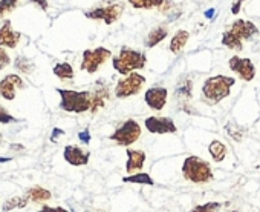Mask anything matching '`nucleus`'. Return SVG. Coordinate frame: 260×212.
Segmentation results:
<instances>
[{"label":"nucleus","instance_id":"f257e3e1","mask_svg":"<svg viewBox=\"0 0 260 212\" xmlns=\"http://www.w3.org/2000/svg\"><path fill=\"white\" fill-rule=\"evenodd\" d=\"M234 83H236V78L230 75L210 77L202 85V97L208 104H217L230 95Z\"/></svg>","mask_w":260,"mask_h":212},{"label":"nucleus","instance_id":"f03ea898","mask_svg":"<svg viewBox=\"0 0 260 212\" xmlns=\"http://www.w3.org/2000/svg\"><path fill=\"white\" fill-rule=\"evenodd\" d=\"M57 92L60 94V108L66 113H90L92 108V92L90 91H72V89H63L57 88Z\"/></svg>","mask_w":260,"mask_h":212},{"label":"nucleus","instance_id":"7ed1b4c3","mask_svg":"<svg viewBox=\"0 0 260 212\" xmlns=\"http://www.w3.org/2000/svg\"><path fill=\"white\" fill-rule=\"evenodd\" d=\"M146 63H147L146 54L132 48H121L119 54L112 57V66L121 75L137 72L138 69L146 68Z\"/></svg>","mask_w":260,"mask_h":212},{"label":"nucleus","instance_id":"20e7f679","mask_svg":"<svg viewBox=\"0 0 260 212\" xmlns=\"http://www.w3.org/2000/svg\"><path fill=\"white\" fill-rule=\"evenodd\" d=\"M182 175L194 184H207L213 180V169L208 162L198 155H190L182 163Z\"/></svg>","mask_w":260,"mask_h":212},{"label":"nucleus","instance_id":"39448f33","mask_svg":"<svg viewBox=\"0 0 260 212\" xmlns=\"http://www.w3.org/2000/svg\"><path fill=\"white\" fill-rule=\"evenodd\" d=\"M141 137V126L137 120L128 119L125 120L119 128L115 129L113 134L109 136V140L115 142L118 146H130L135 142H138V139Z\"/></svg>","mask_w":260,"mask_h":212},{"label":"nucleus","instance_id":"423d86ee","mask_svg":"<svg viewBox=\"0 0 260 212\" xmlns=\"http://www.w3.org/2000/svg\"><path fill=\"white\" fill-rule=\"evenodd\" d=\"M146 85V77L138 74V72H132L125 75L124 78H119L118 83L115 85V97L116 98H128L135 94H138Z\"/></svg>","mask_w":260,"mask_h":212},{"label":"nucleus","instance_id":"0eeeda50","mask_svg":"<svg viewBox=\"0 0 260 212\" xmlns=\"http://www.w3.org/2000/svg\"><path fill=\"white\" fill-rule=\"evenodd\" d=\"M112 57V52L107 48H95V49H86L83 52V60H81V71H86L89 74H95L100 66H103L109 59Z\"/></svg>","mask_w":260,"mask_h":212},{"label":"nucleus","instance_id":"6e6552de","mask_svg":"<svg viewBox=\"0 0 260 212\" xmlns=\"http://www.w3.org/2000/svg\"><path fill=\"white\" fill-rule=\"evenodd\" d=\"M124 4L116 2V4H110L107 7H98L93 8L90 11H86L84 16L90 20H103L106 25H112L116 20H119V17L124 13Z\"/></svg>","mask_w":260,"mask_h":212},{"label":"nucleus","instance_id":"1a4fd4ad","mask_svg":"<svg viewBox=\"0 0 260 212\" xmlns=\"http://www.w3.org/2000/svg\"><path fill=\"white\" fill-rule=\"evenodd\" d=\"M228 66L233 72H236L239 75V78H242L243 82H251L255 77V66L251 62V59L246 57H239V56H233L228 60Z\"/></svg>","mask_w":260,"mask_h":212},{"label":"nucleus","instance_id":"9d476101","mask_svg":"<svg viewBox=\"0 0 260 212\" xmlns=\"http://www.w3.org/2000/svg\"><path fill=\"white\" fill-rule=\"evenodd\" d=\"M146 128L149 132L152 134H176L178 128L173 122V119L170 117H156V116H150L149 119H146L144 122Z\"/></svg>","mask_w":260,"mask_h":212},{"label":"nucleus","instance_id":"9b49d317","mask_svg":"<svg viewBox=\"0 0 260 212\" xmlns=\"http://www.w3.org/2000/svg\"><path fill=\"white\" fill-rule=\"evenodd\" d=\"M167 97H169V91L162 86H153L149 88L144 94V101L153 111H162L166 108L167 103Z\"/></svg>","mask_w":260,"mask_h":212},{"label":"nucleus","instance_id":"f8f14e48","mask_svg":"<svg viewBox=\"0 0 260 212\" xmlns=\"http://www.w3.org/2000/svg\"><path fill=\"white\" fill-rule=\"evenodd\" d=\"M25 82L17 74H8L2 80H0V97L5 100H14L17 89H23Z\"/></svg>","mask_w":260,"mask_h":212},{"label":"nucleus","instance_id":"ddd939ff","mask_svg":"<svg viewBox=\"0 0 260 212\" xmlns=\"http://www.w3.org/2000/svg\"><path fill=\"white\" fill-rule=\"evenodd\" d=\"M22 39V34L19 31L13 30V23L10 19H5L0 23V46L14 49Z\"/></svg>","mask_w":260,"mask_h":212},{"label":"nucleus","instance_id":"4468645a","mask_svg":"<svg viewBox=\"0 0 260 212\" xmlns=\"http://www.w3.org/2000/svg\"><path fill=\"white\" fill-rule=\"evenodd\" d=\"M63 158L71 166H86L90 160V152L75 145H68L63 149Z\"/></svg>","mask_w":260,"mask_h":212},{"label":"nucleus","instance_id":"2eb2a0df","mask_svg":"<svg viewBox=\"0 0 260 212\" xmlns=\"http://www.w3.org/2000/svg\"><path fill=\"white\" fill-rule=\"evenodd\" d=\"M90 92H92V108H90V113L92 114H96L100 110L104 108L106 103L109 101V98H110V89H109V86L104 82L98 80L95 83L93 91H90Z\"/></svg>","mask_w":260,"mask_h":212},{"label":"nucleus","instance_id":"dca6fc26","mask_svg":"<svg viewBox=\"0 0 260 212\" xmlns=\"http://www.w3.org/2000/svg\"><path fill=\"white\" fill-rule=\"evenodd\" d=\"M127 154V162H125V172L127 175L137 174L143 169L144 163H146V152L141 149H130L127 148L125 151Z\"/></svg>","mask_w":260,"mask_h":212},{"label":"nucleus","instance_id":"f3484780","mask_svg":"<svg viewBox=\"0 0 260 212\" xmlns=\"http://www.w3.org/2000/svg\"><path fill=\"white\" fill-rule=\"evenodd\" d=\"M228 31H231V33H233L237 39H240V40H249V39H252V37L258 33L257 26H255L252 22L243 20V19L236 20V22L230 26Z\"/></svg>","mask_w":260,"mask_h":212},{"label":"nucleus","instance_id":"a211bd4d","mask_svg":"<svg viewBox=\"0 0 260 212\" xmlns=\"http://www.w3.org/2000/svg\"><path fill=\"white\" fill-rule=\"evenodd\" d=\"M167 36H169L167 26H156V28H153V30L149 33V36L146 37L144 46H146V48H155V46L159 45Z\"/></svg>","mask_w":260,"mask_h":212},{"label":"nucleus","instance_id":"6ab92c4d","mask_svg":"<svg viewBox=\"0 0 260 212\" xmlns=\"http://www.w3.org/2000/svg\"><path fill=\"white\" fill-rule=\"evenodd\" d=\"M191 91H193V82H191L190 78H184V80L179 82V85H178V88H176V91H175V95H176V98L179 100V103L188 104V100H190L191 95H193Z\"/></svg>","mask_w":260,"mask_h":212},{"label":"nucleus","instance_id":"aec40b11","mask_svg":"<svg viewBox=\"0 0 260 212\" xmlns=\"http://www.w3.org/2000/svg\"><path fill=\"white\" fill-rule=\"evenodd\" d=\"M25 195H26V198L29 201H34V203H45V201H48V200L52 198L51 191L46 189V188H42V186H32V188H29L25 192Z\"/></svg>","mask_w":260,"mask_h":212},{"label":"nucleus","instance_id":"412c9836","mask_svg":"<svg viewBox=\"0 0 260 212\" xmlns=\"http://www.w3.org/2000/svg\"><path fill=\"white\" fill-rule=\"evenodd\" d=\"M188 39H190V33L188 31H185V30H179L173 37H172V42H170V46H169V49L173 52V54H181L182 52V49L185 48V45H187V42H188Z\"/></svg>","mask_w":260,"mask_h":212},{"label":"nucleus","instance_id":"4be33fe9","mask_svg":"<svg viewBox=\"0 0 260 212\" xmlns=\"http://www.w3.org/2000/svg\"><path fill=\"white\" fill-rule=\"evenodd\" d=\"M208 152L211 155V158L216 162V163H220L225 160L226 154H228V148L225 143H222L220 140H211L210 145H208Z\"/></svg>","mask_w":260,"mask_h":212},{"label":"nucleus","instance_id":"5701e85b","mask_svg":"<svg viewBox=\"0 0 260 212\" xmlns=\"http://www.w3.org/2000/svg\"><path fill=\"white\" fill-rule=\"evenodd\" d=\"M222 45L234 52H240L243 49V43L240 39H237L231 31H225L223 36H222Z\"/></svg>","mask_w":260,"mask_h":212},{"label":"nucleus","instance_id":"b1692460","mask_svg":"<svg viewBox=\"0 0 260 212\" xmlns=\"http://www.w3.org/2000/svg\"><path fill=\"white\" fill-rule=\"evenodd\" d=\"M122 181L124 183H135V184H147V186L155 184V180L152 178V175L146 174V172H137L132 175H125V177H122Z\"/></svg>","mask_w":260,"mask_h":212},{"label":"nucleus","instance_id":"393cba45","mask_svg":"<svg viewBox=\"0 0 260 212\" xmlns=\"http://www.w3.org/2000/svg\"><path fill=\"white\" fill-rule=\"evenodd\" d=\"M52 72L60 78V80H72L74 78V68L71 63L63 62V63H57L52 69Z\"/></svg>","mask_w":260,"mask_h":212},{"label":"nucleus","instance_id":"a878e982","mask_svg":"<svg viewBox=\"0 0 260 212\" xmlns=\"http://www.w3.org/2000/svg\"><path fill=\"white\" fill-rule=\"evenodd\" d=\"M29 203V200L26 198V195H19V197H13L10 200H7L2 206V212H10L13 209H23L26 207V204Z\"/></svg>","mask_w":260,"mask_h":212},{"label":"nucleus","instance_id":"bb28decb","mask_svg":"<svg viewBox=\"0 0 260 212\" xmlns=\"http://www.w3.org/2000/svg\"><path fill=\"white\" fill-rule=\"evenodd\" d=\"M128 4L137 10H153L161 8L166 0H128Z\"/></svg>","mask_w":260,"mask_h":212},{"label":"nucleus","instance_id":"cd10ccee","mask_svg":"<svg viewBox=\"0 0 260 212\" xmlns=\"http://www.w3.org/2000/svg\"><path fill=\"white\" fill-rule=\"evenodd\" d=\"M225 131H226V134L231 137V139H234L236 142H242V139H243V136H245V128H242V126H239L236 122H228L226 125H225Z\"/></svg>","mask_w":260,"mask_h":212},{"label":"nucleus","instance_id":"c85d7f7f","mask_svg":"<svg viewBox=\"0 0 260 212\" xmlns=\"http://www.w3.org/2000/svg\"><path fill=\"white\" fill-rule=\"evenodd\" d=\"M14 68L19 69V71L23 72V74H31V72L34 71V63H32L29 59H26L25 56H19V57L14 60Z\"/></svg>","mask_w":260,"mask_h":212},{"label":"nucleus","instance_id":"c756f323","mask_svg":"<svg viewBox=\"0 0 260 212\" xmlns=\"http://www.w3.org/2000/svg\"><path fill=\"white\" fill-rule=\"evenodd\" d=\"M222 207V203L219 201H207L204 204L194 206L190 212H217Z\"/></svg>","mask_w":260,"mask_h":212},{"label":"nucleus","instance_id":"7c9ffc66","mask_svg":"<svg viewBox=\"0 0 260 212\" xmlns=\"http://www.w3.org/2000/svg\"><path fill=\"white\" fill-rule=\"evenodd\" d=\"M19 0H0V17H5L10 14L16 7Z\"/></svg>","mask_w":260,"mask_h":212},{"label":"nucleus","instance_id":"2f4dec72","mask_svg":"<svg viewBox=\"0 0 260 212\" xmlns=\"http://www.w3.org/2000/svg\"><path fill=\"white\" fill-rule=\"evenodd\" d=\"M16 122H19L16 117H13L7 110H5V106H2L0 104V123L2 125H8V123H16Z\"/></svg>","mask_w":260,"mask_h":212},{"label":"nucleus","instance_id":"473e14b6","mask_svg":"<svg viewBox=\"0 0 260 212\" xmlns=\"http://www.w3.org/2000/svg\"><path fill=\"white\" fill-rule=\"evenodd\" d=\"M11 63V59H10V54L2 48V46H0V71H2V69H5L8 65Z\"/></svg>","mask_w":260,"mask_h":212},{"label":"nucleus","instance_id":"72a5a7b5","mask_svg":"<svg viewBox=\"0 0 260 212\" xmlns=\"http://www.w3.org/2000/svg\"><path fill=\"white\" fill-rule=\"evenodd\" d=\"M37 212H69V210L64 209V207H61V206H55V207H52V206H43Z\"/></svg>","mask_w":260,"mask_h":212},{"label":"nucleus","instance_id":"f704fd0d","mask_svg":"<svg viewBox=\"0 0 260 212\" xmlns=\"http://www.w3.org/2000/svg\"><path fill=\"white\" fill-rule=\"evenodd\" d=\"M78 139L81 140V143H84V145H89V143H90V132H89V129H84V131H81V132L78 134Z\"/></svg>","mask_w":260,"mask_h":212},{"label":"nucleus","instance_id":"c9c22d12","mask_svg":"<svg viewBox=\"0 0 260 212\" xmlns=\"http://www.w3.org/2000/svg\"><path fill=\"white\" fill-rule=\"evenodd\" d=\"M29 2H32L34 5H37L39 8H42L43 11H46L48 10V0H29Z\"/></svg>","mask_w":260,"mask_h":212},{"label":"nucleus","instance_id":"e433bc0d","mask_svg":"<svg viewBox=\"0 0 260 212\" xmlns=\"http://www.w3.org/2000/svg\"><path fill=\"white\" fill-rule=\"evenodd\" d=\"M60 136H64V131L60 129V128H54V131H52V134H51V142H57V139H58Z\"/></svg>","mask_w":260,"mask_h":212},{"label":"nucleus","instance_id":"4c0bfd02","mask_svg":"<svg viewBox=\"0 0 260 212\" xmlns=\"http://www.w3.org/2000/svg\"><path fill=\"white\" fill-rule=\"evenodd\" d=\"M245 2V0H237L236 4H233V7H231V13L236 16V14H239L240 13V8H242V4Z\"/></svg>","mask_w":260,"mask_h":212},{"label":"nucleus","instance_id":"58836bf2","mask_svg":"<svg viewBox=\"0 0 260 212\" xmlns=\"http://www.w3.org/2000/svg\"><path fill=\"white\" fill-rule=\"evenodd\" d=\"M11 160H13L11 157H0V163H8Z\"/></svg>","mask_w":260,"mask_h":212},{"label":"nucleus","instance_id":"ea45409f","mask_svg":"<svg viewBox=\"0 0 260 212\" xmlns=\"http://www.w3.org/2000/svg\"><path fill=\"white\" fill-rule=\"evenodd\" d=\"M10 148H11V149H25L23 145H11Z\"/></svg>","mask_w":260,"mask_h":212},{"label":"nucleus","instance_id":"a19ab883","mask_svg":"<svg viewBox=\"0 0 260 212\" xmlns=\"http://www.w3.org/2000/svg\"><path fill=\"white\" fill-rule=\"evenodd\" d=\"M213 13H214V11H213V10H211V11H207V16H208V17H210V16H213Z\"/></svg>","mask_w":260,"mask_h":212},{"label":"nucleus","instance_id":"79ce46f5","mask_svg":"<svg viewBox=\"0 0 260 212\" xmlns=\"http://www.w3.org/2000/svg\"><path fill=\"white\" fill-rule=\"evenodd\" d=\"M0 143H2V136H0Z\"/></svg>","mask_w":260,"mask_h":212}]
</instances>
